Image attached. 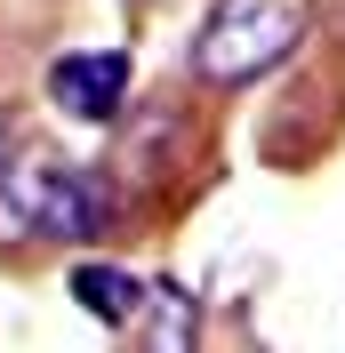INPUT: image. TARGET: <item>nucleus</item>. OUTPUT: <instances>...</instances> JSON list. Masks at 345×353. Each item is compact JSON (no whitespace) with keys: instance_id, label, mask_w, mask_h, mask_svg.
I'll return each instance as SVG.
<instances>
[{"instance_id":"obj_3","label":"nucleus","mask_w":345,"mask_h":353,"mask_svg":"<svg viewBox=\"0 0 345 353\" xmlns=\"http://www.w3.org/2000/svg\"><path fill=\"white\" fill-rule=\"evenodd\" d=\"M48 105L65 112V121H121V105H129V57L121 48L57 57L48 65Z\"/></svg>"},{"instance_id":"obj_6","label":"nucleus","mask_w":345,"mask_h":353,"mask_svg":"<svg viewBox=\"0 0 345 353\" xmlns=\"http://www.w3.org/2000/svg\"><path fill=\"white\" fill-rule=\"evenodd\" d=\"M0 169H8V112H0Z\"/></svg>"},{"instance_id":"obj_4","label":"nucleus","mask_w":345,"mask_h":353,"mask_svg":"<svg viewBox=\"0 0 345 353\" xmlns=\"http://www.w3.org/2000/svg\"><path fill=\"white\" fill-rule=\"evenodd\" d=\"M129 330L145 337L152 353H185L201 337V313H193V297L177 281H137V313H129Z\"/></svg>"},{"instance_id":"obj_5","label":"nucleus","mask_w":345,"mask_h":353,"mask_svg":"<svg viewBox=\"0 0 345 353\" xmlns=\"http://www.w3.org/2000/svg\"><path fill=\"white\" fill-rule=\"evenodd\" d=\"M72 297H81V313H97V321H112V330H129L137 273H121V265H72Z\"/></svg>"},{"instance_id":"obj_2","label":"nucleus","mask_w":345,"mask_h":353,"mask_svg":"<svg viewBox=\"0 0 345 353\" xmlns=\"http://www.w3.org/2000/svg\"><path fill=\"white\" fill-rule=\"evenodd\" d=\"M297 41H305V0H217L209 17H201L193 72L217 81V88H233V81L273 72Z\"/></svg>"},{"instance_id":"obj_1","label":"nucleus","mask_w":345,"mask_h":353,"mask_svg":"<svg viewBox=\"0 0 345 353\" xmlns=\"http://www.w3.org/2000/svg\"><path fill=\"white\" fill-rule=\"evenodd\" d=\"M112 201L97 176L57 169V161H8L0 169V241H97Z\"/></svg>"}]
</instances>
